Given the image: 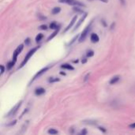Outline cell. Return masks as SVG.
Returning a JSON list of instances; mask_svg holds the SVG:
<instances>
[{"label": "cell", "instance_id": "d590c367", "mask_svg": "<svg viewBox=\"0 0 135 135\" xmlns=\"http://www.w3.org/2000/svg\"><path fill=\"white\" fill-rule=\"evenodd\" d=\"M100 1H101V2H105V3H106V2H108V0H100Z\"/></svg>", "mask_w": 135, "mask_h": 135}, {"label": "cell", "instance_id": "e0dca14e", "mask_svg": "<svg viewBox=\"0 0 135 135\" xmlns=\"http://www.w3.org/2000/svg\"><path fill=\"white\" fill-rule=\"evenodd\" d=\"M58 26H57V24L55 22H52L50 24V28L51 29H57Z\"/></svg>", "mask_w": 135, "mask_h": 135}, {"label": "cell", "instance_id": "ffe728a7", "mask_svg": "<svg viewBox=\"0 0 135 135\" xmlns=\"http://www.w3.org/2000/svg\"><path fill=\"white\" fill-rule=\"evenodd\" d=\"M59 81V78H51L48 80V81L51 82V83L55 82V81Z\"/></svg>", "mask_w": 135, "mask_h": 135}, {"label": "cell", "instance_id": "ba28073f", "mask_svg": "<svg viewBox=\"0 0 135 135\" xmlns=\"http://www.w3.org/2000/svg\"><path fill=\"white\" fill-rule=\"evenodd\" d=\"M77 19H78V16L76 15V16H74V17H73V19L71 20L70 23V24H69L67 26H66V28H65V30H64V32H67V31H68V30H69V29H70V28H71V27H72V26L74 25V23L77 21Z\"/></svg>", "mask_w": 135, "mask_h": 135}, {"label": "cell", "instance_id": "d6986e66", "mask_svg": "<svg viewBox=\"0 0 135 135\" xmlns=\"http://www.w3.org/2000/svg\"><path fill=\"white\" fill-rule=\"evenodd\" d=\"M48 133L51 134H58V131L56 130H55V129H50L48 131Z\"/></svg>", "mask_w": 135, "mask_h": 135}, {"label": "cell", "instance_id": "9c48e42d", "mask_svg": "<svg viewBox=\"0 0 135 135\" xmlns=\"http://www.w3.org/2000/svg\"><path fill=\"white\" fill-rule=\"evenodd\" d=\"M90 39H91V41H92L93 43H97V42L100 40L99 36H98L97 34H96V33H93V34L91 35Z\"/></svg>", "mask_w": 135, "mask_h": 135}, {"label": "cell", "instance_id": "2e32d148", "mask_svg": "<svg viewBox=\"0 0 135 135\" xmlns=\"http://www.w3.org/2000/svg\"><path fill=\"white\" fill-rule=\"evenodd\" d=\"M14 63H15V62H14V61L9 62H8V64H7V69H8V70H11V69H12V67L13 66Z\"/></svg>", "mask_w": 135, "mask_h": 135}, {"label": "cell", "instance_id": "6da1fadb", "mask_svg": "<svg viewBox=\"0 0 135 135\" xmlns=\"http://www.w3.org/2000/svg\"><path fill=\"white\" fill-rule=\"evenodd\" d=\"M40 48V47H34V48H32V50H30L28 52V54L26 55V56L25 57V59H24V60L22 61V62L21 63V66H20V68H21V67H23L26 63H27V62L28 61V59L33 55V54L38 50Z\"/></svg>", "mask_w": 135, "mask_h": 135}, {"label": "cell", "instance_id": "f1b7e54d", "mask_svg": "<svg viewBox=\"0 0 135 135\" xmlns=\"http://www.w3.org/2000/svg\"><path fill=\"white\" fill-rule=\"evenodd\" d=\"M38 17H39L40 19H42V20H45V19H46V17H42L40 14H39V15H38Z\"/></svg>", "mask_w": 135, "mask_h": 135}, {"label": "cell", "instance_id": "836d02e7", "mask_svg": "<svg viewBox=\"0 0 135 135\" xmlns=\"http://www.w3.org/2000/svg\"><path fill=\"white\" fill-rule=\"evenodd\" d=\"M81 62H82V63H85V62H87V59H84Z\"/></svg>", "mask_w": 135, "mask_h": 135}, {"label": "cell", "instance_id": "5bb4252c", "mask_svg": "<svg viewBox=\"0 0 135 135\" xmlns=\"http://www.w3.org/2000/svg\"><path fill=\"white\" fill-rule=\"evenodd\" d=\"M60 11H61V8H60V7H55L54 9H52L51 13H52V14H57V13H59Z\"/></svg>", "mask_w": 135, "mask_h": 135}, {"label": "cell", "instance_id": "8fae6325", "mask_svg": "<svg viewBox=\"0 0 135 135\" xmlns=\"http://www.w3.org/2000/svg\"><path fill=\"white\" fill-rule=\"evenodd\" d=\"M119 79H120V77H119V76H115V77H113V78L111 79L110 84H111V85H115V83H117V82L119 81Z\"/></svg>", "mask_w": 135, "mask_h": 135}, {"label": "cell", "instance_id": "277c9868", "mask_svg": "<svg viewBox=\"0 0 135 135\" xmlns=\"http://www.w3.org/2000/svg\"><path fill=\"white\" fill-rule=\"evenodd\" d=\"M23 47H24V45H23V44H21V45H19V46L17 47V49L14 51L13 55V59L14 62L17 61V56H18V55H19V54L21 52V51L23 50Z\"/></svg>", "mask_w": 135, "mask_h": 135}, {"label": "cell", "instance_id": "d6a6232c", "mask_svg": "<svg viewBox=\"0 0 135 135\" xmlns=\"http://www.w3.org/2000/svg\"><path fill=\"white\" fill-rule=\"evenodd\" d=\"M120 1V2L123 4V5H125V2H126V1L125 0H119Z\"/></svg>", "mask_w": 135, "mask_h": 135}, {"label": "cell", "instance_id": "4316f807", "mask_svg": "<svg viewBox=\"0 0 135 135\" xmlns=\"http://www.w3.org/2000/svg\"><path fill=\"white\" fill-rule=\"evenodd\" d=\"M129 127H130L131 129H135V123H134L131 124V125H130Z\"/></svg>", "mask_w": 135, "mask_h": 135}, {"label": "cell", "instance_id": "8992f818", "mask_svg": "<svg viewBox=\"0 0 135 135\" xmlns=\"http://www.w3.org/2000/svg\"><path fill=\"white\" fill-rule=\"evenodd\" d=\"M66 2L67 4H69V5H71V6H82V7H85V4H83L81 2L76 1V0H66Z\"/></svg>", "mask_w": 135, "mask_h": 135}, {"label": "cell", "instance_id": "7a4b0ae2", "mask_svg": "<svg viewBox=\"0 0 135 135\" xmlns=\"http://www.w3.org/2000/svg\"><path fill=\"white\" fill-rule=\"evenodd\" d=\"M93 22V21H91L90 23H89V24L86 26V28L83 30V32H82L81 34V36H80V39H79V42H82V41H84V40H85L87 35L89 34V31L91 30V27H92Z\"/></svg>", "mask_w": 135, "mask_h": 135}, {"label": "cell", "instance_id": "30bf717a", "mask_svg": "<svg viewBox=\"0 0 135 135\" xmlns=\"http://www.w3.org/2000/svg\"><path fill=\"white\" fill-rule=\"evenodd\" d=\"M35 93L36 96H40L43 95L44 93H45V89L43 88H38L35 90Z\"/></svg>", "mask_w": 135, "mask_h": 135}, {"label": "cell", "instance_id": "8d00e7d4", "mask_svg": "<svg viewBox=\"0 0 135 135\" xmlns=\"http://www.w3.org/2000/svg\"><path fill=\"white\" fill-rule=\"evenodd\" d=\"M60 74H62V75H65L66 74H65V73H62V72H61V73H60Z\"/></svg>", "mask_w": 135, "mask_h": 135}, {"label": "cell", "instance_id": "cb8c5ba5", "mask_svg": "<svg viewBox=\"0 0 135 135\" xmlns=\"http://www.w3.org/2000/svg\"><path fill=\"white\" fill-rule=\"evenodd\" d=\"M88 123H88V124H93V125H96L97 124V123L95 122V121H90V120H89V121H87Z\"/></svg>", "mask_w": 135, "mask_h": 135}, {"label": "cell", "instance_id": "4fadbf2b", "mask_svg": "<svg viewBox=\"0 0 135 135\" xmlns=\"http://www.w3.org/2000/svg\"><path fill=\"white\" fill-rule=\"evenodd\" d=\"M61 67H62V69H66V70H74V68L72 66H70V64H67V63L62 64V65L61 66Z\"/></svg>", "mask_w": 135, "mask_h": 135}, {"label": "cell", "instance_id": "52a82bcc", "mask_svg": "<svg viewBox=\"0 0 135 135\" xmlns=\"http://www.w3.org/2000/svg\"><path fill=\"white\" fill-rule=\"evenodd\" d=\"M86 17H87V13H83V15H82V17L80 18V20L78 21V22L77 23V25H75V28H74V30H76L77 28H79V26L83 23V21H85V19L86 18Z\"/></svg>", "mask_w": 135, "mask_h": 135}, {"label": "cell", "instance_id": "3957f363", "mask_svg": "<svg viewBox=\"0 0 135 135\" xmlns=\"http://www.w3.org/2000/svg\"><path fill=\"white\" fill-rule=\"evenodd\" d=\"M21 103H22V100H21L19 103H17L9 112V113L6 115V117H7V118H9V117H11V116H13V115H15V113L17 112V110L19 109V108L21 107Z\"/></svg>", "mask_w": 135, "mask_h": 135}, {"label": "cell", "instance_id": "d4e9b609", "mask_svg": "<svg viewBox=\"0 0 135 135\" xmlns=\"http://www.w3.org/2000/svg\"><path fill=\"white\" fill-rule=\"evenodd\" d=\"M0 68H1V74H2L4 73V71H5V68H4V66L2 65L0 66Z\"/></svg>", "mask_w": 135, "mask_h": 135}, {"label": "cell", "instance_id": "7402d4cb", "mask_svg": "<svg viewBox=\"0 0 135 135\" xmlns=\"http://www.w3.org/2000/svg\"><path fill=\"white\" fill-rule=\"evenodd\" d=\"M93 55H94V52L93 51H89L87 53V56L88 57H92V56H93Z\"/></svg>", "mask_w": 135, "mask_h": 135}, {"label": "cell", "instance_id": "9a60e30c", "mask_svg": "<svg viewBox=\"0 0 135 135\" xmlns=\"http://www.w3.org/2000/svg\"><path fill=\"white\" fill-rule=\"evenodd\" d=\"M73 10H74V12H76V13H83V9H81V8H79L78 6H76L75 7H74V8H73Z\"/></svg>", "mask_w": 135, "mask_h": 135}, {"label": "cell", "instance_id": "484cf974", "mask_svg": "<svg viewBox=\"0 0 135 135\" xmlns=\"http://www.w3.org/2000/svg\"><path fill=\"white\" fill-rule=\"evenodd\" d=\"M16 123H17V120H14L13 122H11V123L7 124V126H13V125H15V124H16Z\"/></svg>", "mask_w": 135, "mask_h": 135}, {"label": "cell", "instance_id": "7c38bea8", "mask_svg": "<svg viewBox=\"0 0 135 135\" xmlns=\"http://www.w3.org/2000/svg\"><path fill=\"white\" fill-rule=\"evenodd\" d=\"M59 29H60V28H59V27H58V28H57V29H56V30H55V32H54L50 36H49V37H48V38H47V41H50L51 39H53V38H54L57 34H58V32H59Z\"/></svg>", "mask_w": 135, "mask_h": 135}, {"label": "cell", "instance_id": "ac0fdd59", "mask_svg": "<svg viewBox=\"0 0 135 135\" xmlns=\"http://www.w3.org/2000/svg\"><path fill=\"white\" fill-rule=\"evenodd\" d=\"M44 37V35L42 34V33H40V34H38V36L36 37V42H39V41H40L41 40H42V38Z\"/></svg>", "mask_w": 135, "mask_h": 135}, {"label": "cell", "instance_id": "44dd1931", "mask_svg": "<svg viewBox=\"0 0 135 135\" xmlns=\"http://www.w3.org/2000/svg\"><path fill=\"white\" fill-rule=\"evenodd\" d=\"M78 36H79L78 35H77L76 36H74V37L73 38V40H71V41L70 42V44H70V45H71V44H74V42L76 41V40H77V39L78 38Z\"/></svg>", "mask_w": 135, "mask_h": 135}, {"label": "cell", "instance_id": "e575fe53", "mask_svg": "<svg viewBox=\"0 0 135 135\" xmlns=\"http://www.w3.org/2000/svg\"><path fill=\"white\" fill-rule=\"evenodd\" d=\"M59 2H66V0H59Z\"/></svg>", "mask_w": 135, "mask_h": 135}, {"label": "cell", "instance_id": "f546056e", "mask_svg": "<svg viewBox=\"0 0 135 135\" xmlns=\"http://www.w3.org/2000/svg\"><path fill=\"white\" fill-rule=\"evenodd\" d=\"M87 134V131H86L85 130H84L83 131L81 132V134Z\"/></svg>", "mask_w": 135, "mask_h": 135}, {"label": "cell", "instance_id": "83f0119b", "mask_svg": "<svg viewBox=\"0 0 135 135\" xmlns=\"http://www.w3.org/2000/svg\"><path fill=\"white\" fill-rule=\"evenodd\" d=\"M25 44H28L30 43V39H29V38H27V39L25 40Z\"/></svg>", "mask_w": 135, "mask_h": 135}, {"label": "cell", "instance_id": "4dcf8cb0", "mask_svg": "<svg viewBox=\"0 0 135 135\" xmlns=\"http://www.w3.org/2000/svg\"><path fill=\"white\" fill-rule=\"evenodd\" d=\"M89 77V74H88L86 76H85V81H86L87 80H88V78Z\"/></svg>", "mask_w": 135, "mask_h": 135}, {"label": "cell", "instance_id": "1f68e13d", "mask_svg": "<svg viewBox=\"0 0 135 135\" xmlns=\"http://www.w3.org/2000/svg\"><path fill=\"white\" fill-rule=\"evenodd\" d=\"M99 129H100V131H102L103 132H106V130H104V128H103V127H100Z\"/></svg>", "mask_w": 135, "mask_h": 135}, {"label": "cell", "instance_id": "603a6c76", "mask_svg": "<svg viewBox=\"0 0 135 135\" xmlns=\"http://www.w3.org/2000/svg\"><path fill=\"white\" fill-rule=\"evenodd\" d=\"M40 28L42 29V30H46L47 29V25H40Z\"/></svg>", "mask_w": 135, "mask_h": 135}, {"label": "cell", "instance_id": "5b68a950", "mask_svg": "<svg viewBox=\"0 0 135 135\" xmlns=\"http://www.w3.org/2000/svg\"><path fill=\"white\" fill-rule=\"evenodd\" d=\"M48 69H49V67H48V66H47V67H44V68L41 69V70H40V71H39V72H38L35 76H34V77H33V78H32V80L31 81V82H33L36 79H37V78H38L39 77H40L43 74H44L46 71H47V70H48Z\"/></svg>", "mask_w": 135, "mask_h": 135}]
</instances>
